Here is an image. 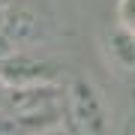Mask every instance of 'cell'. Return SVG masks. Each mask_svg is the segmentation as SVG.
<instances>
[{
	"mask_svg": "<svg viewBox=\"0 0 135 135\" xmlns=\"http://www.w3.org/2000/svg\"><path fill=\"white\" fill-rule=\"evenodd\" d=\"M3 114L9 117L12 129L24 132H48L63 126V90L54 81H36V84H21L9 87Z\"/></svg>",
	"mask_w": 135,
	"mask_h": 135,
	"instance_id": "obj_1",
	"label": "cell"
},
{
	"mask_svg": "<svg viewBox=\"0 0 135 135\" xmlns=\"http://www.w3.org/2000/svg\"><path fill=\"white\" fill-rule=\"evenodd\" d=\"M63 105H66L63 129L87 132V135H99L108 129V105L102 99L99 87L87 75H75L63 87Z\"/></svg>",
	"mask_w": 135,
	"mask_h": 135,
	"instance_id": "obj_2",
	"label": "cell"
},
{
	"mask_svg": "<svg viewBox=\"0 0 135 135\" xmlns=\"http://www.w3.org/2000/svg\"><path fill=\"white\" fill-rule=\"evenodd\" d=\"M0 78L9 87H21V84H36V81H51L54 72L48 63L36 60V57H24V54H12V57L0 60Z\"/></svg>",
	"mask_w": 135,
	"mask_h": 135,
	"instance_id": "obj_3",
	"label": "cell"
},
{
	"mask_svg": "<svg viewBox=\"0 0 135 135\" xmlns=\"http://www.w3.org/2000/svg\"><path fill=\"white\" fill-rule=\"evenodd\" d=\"M105 57L120 72H135V33L117 24L105 36Z\"/></svg>",
	"mask_w": 135,
	"mask_h": 135,
	"instance_id": "obj_4",
	"label": "cell"
},
{
	"mask_svg": "<svg viewBox=\"0 0 135 135\" xmlns=\"http://www.w3.org/2000/svg\"><path fill=\"white\" fill-rule=\"evenodd\" d=\"M117 24L135 33V0H117Z\"/></svg>",
	"mask_w": 135,
	"mask_h": 135,
	"instance_id": "obj_5",
	"label": "cell"
},
{
	"mask_svg": "<svg viewBox=\"0 0 135 135\" xmlns=\"http://www.w3.org/2000/svg\"><path fill=\"white\" fill-rule=\"evenodd\" d=\"M9 18H12V9L6 6V0H0V39H6V30H9Z\"/></svg>",
	"mask_w": 135,
	"mask_h": 135,
	"instance_id": "obj_6",
	"label": "cell"
},
{
	"mask_svg": "<svg viewBox=\"0 0 135 135\" xmlns=\"http://www.w3.org/2000/svg\"><path fill=\"white\" fill-rule=\"evenodd\" d=\"M6 96H9V84L0 78V111H3V105H6Z\"/></svg>",
	"mask_w": 135,
	"mask_h": 135,
	"instance_id": "obj_7",
	"label": "cell"
}]
</instances>
